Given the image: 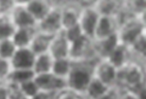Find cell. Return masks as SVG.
<instances>
[{
    "label": "cell",
    "mask_w": 146,
    "mask_h": 99,
    "mask_svg": "<svg viewBox=\"0 0 146 99\" xmlns=\"http://www.w3.org/2000/svg\"><path fill=\"white\" fill-rule=\"evenodd\" d=\"M96 65L92 66L90 63L84 61H72L71 71L66 78L68 89L77 94H84L89 84L94 77Z\"/></svg>",
    "instance_id": "obj_1"
},
{
    "label": "cell",
    "mask_w": 146,
    "mask_h": 99,
    "mask_svg": "<svg viewBox=\"0 0 146 99\" xmlns=\"http://www.w3.org/2000/svg\"><path fill=\"white\" fill-rule=\"evenodd\" d=\"M33 80L42 92L58 93L68 89L67 80L58 77L51 72L36 75Z\"/></svg>",
    "instance_id": "obj_2"
},
{
    "label": "cell",
    "mask_w": 146,
    "mask_h": 99,
    "mask_svg": "<svg viewBox=\"0 0 146 99\" xmlns=\"http://www.w3.org/2000/svg\"><path fill=\"white\" fill-rule=\"evenodd\" d=\"M143 72L137 64H131L118 70L117 81H121L131 89H137L143 85Z\"/></svg>",
    "instance_id": "obj_3"
},
{
    "label": "cell",
    "mask_w": 146,
    "mask_h": 99,
    "mask_svg": "<svg viewBox=\"0 0 146 99\" xmlns=\"http://www.w3.org/2000/svg\"><path fill=\"white\" fill-rule=\"evenodd\" d=\"M100 15L94 7H85L80 12L79 25L83 34L90 40H94L95 30Z\"/></svg>",
    "instance_id": "obj_4"
},
{
    "label": "cell",
    "mask_w": 146,
    "mask_h": 99,
    "mask_svg": "<svg viewBox=\"0 0 146 99\" xmlns=\"http://www.w3.org/2000/svg\"><path fill=\"white\" fill-rule=\"evenodd\" d=\"M144 24L138 21H130L123 25L118 32L119 42L125 47H131L136 40L143 35Z\"/></svg>",
    "instance_id": "obj_5"
},
{
    "label": "cell",
    "mask_w": 146,
    "mask_h": 99,
    "mask_svg": "<svg viewBox=\"0 0 146 99\" xmlns=\"http://www.w3.org/2000/svg\"><path fill=\"white\" fill-rule=\"evenodd\" d=\"M37 31L55 35L62 30L61 9L52 8L46 17L37 24Z\"/></svg>",
    "instance_id": "obj_6"
},
{
    "label": "cell",
    "mask_w": 146,
    "mask_h": 99,
    "mask_svg": "<svg viewBox=\"0 0 146 99\" xmlns=\"http://www.w3.org/2000/svg\"><path fill=\"white\" fill-rule=\"evenodd\" d=\"M36 56L29 47L18 48L10 60L11 68L19 70H33Z\"/></svg>",
    "instance_id": "obj_7"
},
{
    "label": "cell",
    "mask_w": 146,
    "mask_h": 99,
    "mask_svg": "<svg viewBox=\"0 0 146 99\" xmlns=\"http://www.w3.org/2000/svg\"><path fill=\"white\" fill-rule=\"evenodd\" d=\"M117 72L118 70L106 59L97 63L94 68V76L110 88L117 82Z\"/></svg>",
    "instance_id": "obj_8"
},
{
    "label": "cell",
    "mask_w": 146,
    "mask_h": 99,
    "mask_svg": "<svg viewBox=\"0 0 146 99\" xmlns=\"http://www.w3.org/2000/svg\"><path fill=\"white\" fill-rule=\"evenodd\" d=\"M10 18L16 29L36 28L37 26V22L22 4L15 5L11 11Z\"/></svg>",
    "instance_id": "obj_9"
},
{
    "label": "cell",
    "mask_w": 146,
    "mask_h": 99,
    "mask_svg": "<svg viewBox=\"0 0 146 99\" xmlns=\"http://www.w3.org/2000/svg\"><path fill=\"white\" fill-rule=\"evenodd\" d=\"M70 43L64 35V30H61L55 35L50 46L48 52L53 59L66 58L69 56Z\"/></svg>",
    "instance_id": "obj_10"
},
{
    "label": "cell",
    "mask_w": 146,
    "mask_h": 99,
    "mask_svg": "<svg viewBox=\"0 0 146 99\" xmlns=\"http://www.w3.org/2000/svg\"><path fill=\"white\" fill-rule=\"evenodd\" d=\"M91 43L92 40L84 35L81 36L77 40L70 44L68 58L73 62L84 60V58L89 54Z\"/></svg>",
    "instance_id": "obj_11"
},
{
    "label": "cell",
    "mask_w": 146,
    "mask_h": 99,
    "mask_svg": "<svg viewBox=\"0 0 146 99\" xmlns=\"http://www.w3.org/2000/svg\"><path fill=\"white\" fill-rule=\"evenodd\" d=\"M117 21L113 16H100L95 30L94 40L100 41L114 33L116 30Z\"/></svg>",
    "instance_id": "obj_12"
},
{
    "label": "cell",
    "mask_w": 146,
    "mask_h": 99,
    "mask_svg": "<svg viewBox=\"0 0 146 99\" xmlns=\"http://www.w3.org/2000/svg\"><path fill=\"white\" fill-rule=\"evenodd\" d=\"M119 43V37L117 31L102 40L97 41L96 51L99 54V56L106 59Z\"/></svg>",
    "instance_id": "obj_13"
},
{
    "label": "cell",
    "mask_w": 146,
    "mask_h": 99,
    "mask_svg": "<svg viewBox=\"0 0 146 99\" xmlns=\"http://www.w3.org/2000/svg\"><path fill=\"white\" fill-rule=\"evenodd\" d=\"M24 6L26 10L30 13V15L35 19L37 24L42 21L50 12V11L52 9V7L47 2L41 0L29 1L25 3Z\"/></svg>",
    "instance_id": "obj_14"
},
{
    "label": "cell",
    "mask_w": 146,
    "mask_h": 99,
    "mask_svg": "<svg viewBox=\"0 0 146 99\" xmlns=\"http://www.w3.org/2000/svg\"><path fill=\"white\" fill-rule=\"evenodd\" d=\"M36 33L37 28H19L16 29L11 40L17 49L29 47Z\"/></svg>",
    "instance_id": "obj_15"
},
{
    "label": "cell",
    "mask_w": 146,
    "mask_h": 99,
    "mask_svg": "<svg viewBox=\"0 0 146 99\" xmlns=\"http://www.w3.org/2000/svg\"><path fill=\"white\" fill-rule=\"evenodd\" d=\"M55 35L46 34V33H43L37 31L36 35L33 38V41L29 46V48L36 55H39L41 54L48 52L50 46Z\"/></svg>",
    "instance_id": "obj_16"
},
{
    "label": "cell",
    "mask_w": 146,
    "mask_h": 99,
    "mask_svg": "<svg viewBox=\"0 0 146 99\" xmlns=\"http://www.w3.org/2000/svg\"><path fill=\"white\" fill-rule=\"evenodd\" d=\"M128 47L119 43V46L115 48V50L110 54V56L106 60H107L111 65H113L117 70L124 68L127 66V50Z\"/></svg>",
    "instance_id": "obj_17"
},
{
    "label": "cell",
    "mask_w": 146,
    "mask_h": 99,
    "mask_svg": "<svg viewBox=\"0 0 146 99\" xmlns=\"http://www.w3.org/2000/svg\"><path fill=\"white\" fill-rule=\"evenodd\" d=\"M110 87L103 84L100 80L95 77L92 78L84 94L89 99H98L110 90Z\"/></svg>",
    "instance_id": "obj_18"
},
{
    "label": "cell",
    "mask_w": 146,
    "mask_h": 99,
    "mask_svg": "<svg viewBox=\"0 0 146 99\" xmlns=\"http://www.w3.org/2000/svg\"><path fill=\"white\" fill-rule=\"evenodd\" d=\"M80 12L74 7H67L61 9V24L62 29L66 30L79 24Z\"/></svg>",
    "instance_id": "obj_19"
},
{
    "label": "cell",
    "mask_w": 146,
    "mask_h": 99,
    "mask_svg": "<svg viewBox=\"0 0 146 99\" xmlns=\"http://www.w3.org/2000/svg\"><path fill=\"white\" fill-rule=\"evenodd\" d=\"M36 74L33 70H19V69H12L8 74L6 81L10 84L19 85L21 84L26 82L29 80H33Z\"/></svg>",
    "instance_id": "obj_20"
},
{
    "label": "cell",
    "mask_w": 146,
    "mask_h": 99,
    "mask_svg": "<svg viewBox=\"0 0 146 99\" xmlns=\"http://www.w3.org/2000/svg\"><path fill=\"white\" fill-rule=\"evenodd\" d=\"M53 61L54 59L49 52L36 55L33 70L36 75L51 72Z\"/></svg>",
    "instance_id": "obj_21"
},
{
    "label": "cell",
    "mask_w": 146,
    "mask_h": 99,
    "mask_svg": "<svg viewBox=\"0 0 146 99\" xmlns=\"http://www.w3.org/2000/svg\"><path fill=\"white\" fill-rule=\"evenodd\" d=\"M72 66V61L69 58L54 59L51 73L58 77L66 79L71 71Z\"/></svg>",
    "instance_id": "obj_22"
},
{
    "label": "cell",
    "mask_w": 146,
    "mask_h": 99,
    "mask_svg": "<svg viewBox=\"0 0 146 99\" xmlns=\"http://www.w3.org/2000/svg\"><path fill=\"white\" fill-rule=\"evenodd\" d=\"M16 30V26L12 23L10 16H0V42L11 39Z\"/></svg>",
    "instance_id": "obj_23"
},
{
    "label": "cell",
    "mask_w": 146,
    "mask_h": 99,
    "mask_svg": "<svg viewBox=\"0 0 146 99\" xmlns=\"http://www.w3.org/2000/svg\"><path fill=\"white\" fill-rule=\"evenodd\" d=\"M18 90L21 95L27 99H32L40 92V89L33 80L19 84Z\"/></svg>",
    "instance_id": "obj_24"
},
{
    "label": "cell",
    "mask_w": 146,
    "mask_h": 99,
    "mask_svg": "<svg viewBox=\"0 0 146 99\" xmlns=\"http://www.w3.org/2000/svg\"><path fill=\"white\" fill-rule=\"evenodd\" d=\"M100 16H113L118 12V3L114 1H102L98 5L94 7Z\"/></svg>",
    "instance_id": "obj_25"
},
{
    "label": "cell",
    "mask_w": 146,
    "mask_h": 99,
    "mask_svg": "<svg viewBox=\"0 0 146 99\" xmlns=\"http://www.w3.org/2000/svg\"><path fill=\"white\" fill-rule=\"evenodd\" d=\"M16 46L11 39H7L0 42V58L10 61L16 50Z\"/></svg>",
    "instance_id": "obj_26"
},
{
    "label": "cell",
    "mask_w": 146,
    "mask_h": 99,
    "mask_svg": "<svg viewBox=\"0 0 146 99\" xmlns=\"http://www.w3.org/2000/svg\"><path fill=\"white\" fill-rule=\"evenodd\" d=\"M64 35L68 42L71 44L73 42H75L76 40H77L78 38H80L81 36H83L84 34L80 25L77 24V25L64 30Z\"/></svg>",
    "instance_id": "obj_27"
},
{
    "label": "cell",
    "mask_w": 146,
    "mask_h": 99,
    "mask_svg": "<svg viewBox=\"0 0 146 99\" xmlns=\"http://www.w3.org/2000/svg\"><path fill=\"white\" fill-rule=\"evenodd\" d=\"M11 70L10 61L0 58V80H6Z\"/></svg>",
    "instance_id": "obj_28"
},
{
    "label": "cell",
    "mask_w": 146,
    "mask_h": 99,
    "mask_svg": "<svg viewBox=\"0 0 146 99\" xmlns=\"http://www.w3.org/2000/svg\"><path fill=\"white\" fill-rule=\"evenodd\" d=\"M131 47L133 48V50L136 51L137 54H141V55H144L145 54V37L143 34L142 36H141L137 40L136 42L131 46Z\"/></svg>",
    "instance_id": "obj_29"
},
{
    "label": "cell",
    "mask_w": 146,
    "mask_h": 99,
    "mask_svg": "<svg viewBox=\"0 0 146 99\" xmlns=\"http://www.w3.org/2000/svg\"><path fill=\"white\" fill-rule=\"evenodd\" d=\"M15 7V2L7 0L0 1V16L6 15L7 12L11 11Z\"/></svg>",
    "instance_id": "obj_30"
},
{
    "label": "cell",
    "mask_w": 146,
    "mask_h": 99,
    "mask_svg": "<svg viewBox=\"0 0 146 99\" xmlns=\"http://www.w3.org/2000/svg\"><path fill=\"white\" fill-rule=\"evenodd\" d=\"M56 99H80L78 94L71 90H63L58 94Z\"/></svg>",
    "instance_id": "obj_31"
},
{
    "label": "cell",
    "mask_w": 146,
    "mask_h": 99,
    "mask_svg": "<svg viewBox=\"0 0 146 99\" xmlns=\"http://www.w3.org/2000/svg\"><path fill=\"white\" fill-rule=\"evenodd\" d=\"M11 89L4 84L0 85V99H10Z\"/></svg>",
    "instance_id": "obj_32"
},
{
    "label": "cell",
    "mask_w": 146,
    "mask_h": 99,
    "mask_svg": "<svg viewBox=\"0 0 146 99\" xmlns=\"http://www.w3.org/2000/svg\"><path fill=\"white\" fill-rule=\"evenodd\" d=\"M119 98L120 97L119 96L117 91L115 89L110 88L106 94H105L103 96H102L98 99H119Z\"/></svg>",
    "instance_id": "obj_33"
},
{
    "label": "cell",
    "mask_w": 146,
    "mask_h": 99,
    "mask_svg": "<svg viewBox=\"0 0 146 99\" xmlns=\"http://www.w3.org/2000/svg\"><path fill=\"white\" fill-rule=\"evenodd\" d=\"M56 93H47V92H42L40 91L39 94H36L34 98L32 99H52V95Z\"/></svg>",
    "instance_id": "obj_34"
},
{
    "label": "cell",
    "mask_w": 146,
    "mask_h": 99,
    "mask_svg": "<svg viewBox=\"0 0 146 99\" xmlns=\"http://www.w3.org/2000/svg\"><path fill=\"white\" fill-rule=\"evenodd\" d=\"M134 3V11H145V1H136L133 3Z\"/></svg>",
    "instance_id": "obj_35"
},
{
    "label": "cell",
    "mask_w": 146,
    "mask_h": 99,
    "mask_svg": "<svg viewBox=\"0 0 146 99\" xmlns=\"http://www.w3.org/2000/svg\"><path fill=\"white\" fill-rule=\"evenodd\" d=\"M119 99H138V98L133 92L128 91V92H126L125 94H123L119 98Z\"/></svg>",
    "instance_id": "obj_36"
}]
</instances>
